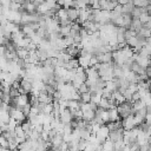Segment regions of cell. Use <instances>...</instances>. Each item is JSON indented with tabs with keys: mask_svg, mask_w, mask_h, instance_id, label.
<instances>
[{
	"mask_svg": "<svg viewBox=\"0 0 151 151\" xmlns=\"http://www.w3.org/2000/svg\"><path fill=\"white\" fill-rule=\"evenodd\" d=\"M138 151H139V150H138Z\"/></svg>",
	"mask_w": 151,
	"mask_h": 151,
	"instance_id": "obj_35",
	"label": "cell"
},
{
	"mask_svg": "<svg viewBox=\"0 0 151 151\" xmlns=\"http://www.w3.org/2000/svg\"><path fill=\"white\" fill-rule=\"evenodd\" d=\"M88 17H90V8H81L79 9V18H78V22H84L86 20H88Z\"/></svg>",
	"mask_w": 151,
	"mask_h": 151,
	"instance_id": "obj_9",
	"label": "cell"
},
{
	"mask_svg": "<svg viewBox=\"0 0 151 151\" xmlns=\"http://www.w3.org/2000/svg\"><path fill=\"white\" fill-rule=\"evenodd\" d=\"M131 71H133V72H134L136 74H138V76L146 73V68L142 67V66H140V65H138L136 61H133V63L131 64Z\"/></svg>",
	"mask_w": 151,
	"mask_h": 151,
	"instance_id": "obj_11",
	"label": "cell"
},
{
	"mask_svg": "<svg viewBox=\"0 0 151 151\" xmlns=\"http://www.w3.org/2000/svg\"><path fill=\"white\" fill-rule=\"evenodd\" d=\"M133 8H134L133 2H132V1H129L127 4H125V5H123V6H122L123 14H131V13H132V11H133Z\"/></svg>",
	"mask_w": 151,
	"mask_h": 151,
	"instance_id": "obj_15",
	"label": "cell"
},
{
	"mask_svg": "<svg viewBox=\"0 0 151 151\" xmlns=\"http://www.w3.org/2000/svg\"><path fill=\"white\" fill-rule=\"evenodd\" d=\"M107 112H109V120L110 122H116V120H119V114H118V111H117V109L116 107H113V109H109L107 110Z\"/></svg>",
	"mask_w": 151,
	"mask_h": 151,
	"instance_id": "obj_13",
	"label": "cell"
},
{
	"mask_svg": "<svg viewBox=\"0 0 151 151\" xmlns=\"http://www.w3.org/2000/svg\"><path fill=\"white\" fill-rule=\"evenodd\" d=\"M96 64H98V59H97L96 54H92L90 58V66H94Z\"/></svg>",
	"mask_w": 151,
	"mask_h": 151,
	"instance_id": "obj_28",
	"label": "cell"
},
{
	"mask_svg": "<svg viewBox=\"0 0 151 151\" xmlns=\"http://www.w3.org/2000/svg\"><path fill=\"white\" fill-rule=\"evenodd\" d=\"M129 1H131V0H117V2H118V5H125V4H127Z\"/></svg>",
	"mask_w": 151,
	"mask_h": 151,
	"instance_id": "obj_30",
	"label": "cell"
},
{
	"mask_svg": "<svg viewBox=\"0 0 151 151\" xmlns=\"http://www.w3.org/2000/svg\"><path fill=\"white\" fill-rule=\"evenodd\" d=\"M101 150L103 151H114V145L113 142H111L109 138L101 143Z\"/></svg>",
	"mask_w": 151,
	"mask_h": 151,
	"instance_id": "obj_14",
	"label": "cell"
},
{
	"mask_svg": "<svg viewBox=\"0 0 151 151\" xmlns=\"http://www.w3.org/2000/svg\"><path fill=\"white\" fill-rule=\"evenodd\" d=\"M66 9H67V19L72 22L77 21L78 18H79V9L74 8V7H68Z\"/></svg>",
	"mask_w": 151,
	"mask_h": 151,
	"instance_id": "obj_6",
	"label": "cell"
},
{
	"mask_svg": "<svg viewBox=\"0 0 151 151\" xmlns=\"http://www.w3.org/2000/svg\"><path fill=\"white\" fill-rule=\"evenodd\" d=\"M15 52H17V57L20 59H26L28 57V51L25 47H18Z\"/></svg>",
	"mask_w": 151,
	"mask_h": 151,
	"instance_id": "obj_17",
	"label": "cell"
},
{
	"mask_svg": "<svg viewBox=\"0 0 151 151\" xmlns=\"http://www.w3.org/2000/svg\"><path fill=\"white\" fill-rule=\"evenodd\" d=\"M123 132H124V129H118V130H113V131H110L109 133V139L111 142H118V140H122L123 139Z\"/></svg>",
	"mask_w": 151,
	"mask_h": 151,
	"instance_id": "obj_4",
	"label": "cell"
},
{
	"mask_svg": "<svg viewBox=\"0 0 151 151\" xmlns=\"http://www.w3.org/2000/svg\"><path fill=\"white\" fill-rule=\"evenodd\" d=\"M94 118V111L93 110H87L85 112H83V119L86 122H92Z\"/></svg>",
	"mask_w": 151,
	"mask_h": 151,
	"instance_id": "obj_19",
	"label": "cell"
},
{
	"mask_svg": "<svg viewBox=\"0 0 151 151\" xmlns=\"http://www.w3.org/2000/svg\"><path fill=\"white\" fill-rule=\"evenodd\" d=\"M138 19H139V20H140V22H142V24L144 25L145 22H147V21H149V20L151 19V17L149 15V13H147V12H143V13L140 14V17H139Z\"/></svg>",
	"mask_w": 151,
	"mask_h": 151,
	"instance_id": "obj_23",
	"label": "cell"
},
{
	"mask_svg": "<svg viewBox=\"0 0 151 151\" xmlns=\"http://www.w3.org/2000/svg\"><path fill=\"white\" fill-rule=\"evenodd\" d=\"M146 74H147V77L151 79V64L146 67Z\"/></svg>",
	"mask_w": 151,
	"mask_h": 151,
	"instance_id": "obj_29",
	"label": "cell"
},
{
	"mask_svg": "<svg viewBox=\"0 0 151 151\" xmlns=\"http://www.w3.org/2000/svg\"><path fill=\"white\" fill-rule=\"evenodd\" d=\"M100 99H101V96H99L97 93H91V103L98 105L99 101H100Z\"/></svg>",
	"mask_w": 151,
	"mask_h": 151,
	"instance_id": "obj_26",
	"label": "cell"
},
{
	"mask_svg": "<svg viewBox=\"0 0 151 151\" xmlns=\"http://www.w3.org/2000/svg\"><path fill=\"white\" fill-rule=\"evenodd\" d=\"M137 35L138 37H142V38H149L151 35V29L150 28H146L145 26H142V28L139 29V32H137Z\"/></svg>",
	"mask_w": 151,
	"mask_h": 151,
	"instance_id": "obj_18",
	"label": "cell"
},
{
	"mask_svg": "<svg viewBox=\"0 0 151 151\" xmlns=\"http://www.w3.org/2000/svg\"><path fill=\"white\" fill-rule=\"evenodd\" d=\"M122 126H123L124 130H131V129L136 127V124H134V120H133V114H130L126 118H123Z\"/></svg>",
	"mask_w": 151,
	"mask_h": 151,
	"instance_id": "obj_3",
	"label": "cell"
},
{
	"mask_svg": "<svg viewBox=\"0 0 151 151\" xmlns=\"http://www.w3.org/2000/svg\"><path fill=\"white\" fill-rule=\"evenodd\" d=\"M59 119H60V122H61V123L67 124V123H70V122L73 119V116H72V113H71V111H70L68 109H65L64 111H61V112H60Z\"/></svg>",
	"mask_w": 151,
	"mask_h": 151,
	"instance_id": "obj_7",
	"label": "cell"
},
{
	"mask_svg": "<svg viewBox=\"0 0 151 151\" xmlns=\"http://www.w3.org/2000/svg\"><path fill=\"white\" fill-rule=\"evenodd\" d=\"M142 13H143V12H142V8H140V7H134L133 11H132V13H131V17L134 18V19H138Z\"/></svg>",
	"mask_w": 151,
	"mask_h": 151,
	"instance_id": "obj_24",
	"label": "cell"
},
{
	"mask_svg": "<svg viewBox=\"0 0 151 151\" xmlns=\"http://www.w3.org/2000/svg\"><path fill=\"white\" fill-rule=\"evenodd\" d=\"M50 142H51V145H52L53 147H57V149H59V147H60V145L64 143V139H63V134H59V133H57L54 137H52V138L50 139Z\"/></svg>",
	"mask_w": 151,
	"mask_h": 151,
	"instance_id": "obj_8",
	"label": "cell"
},
{
	"mask_svg": "<svg viewBox=\"0 0 151 151\" xmlns=\"http://www.w3.org/2000/svg\"><path fill=\"white\" fill-rule=\"evenodd\" d=\"M134 5V7H146L149 5V0H131Z\"/></svg>",
	"mask_w": 151,
	"mask_h": 151,
	"instance_id": "obj_20",
	"label": "cell"
},
{
	"mask_svg": "<svg viewBox=\"0 0 151 151\" xmlns=\"http://www.w3.org/2000/svg\"><path fill=\"white\" fill-rule=\"evenodd\" d=\"M80 101L81 103H90L91 101V93L90 92H85L80 94Z\"/></svg>",
	"mask_w": 151,
	"mask_h": 151,
	"instance_id": "obj_22",
	"label": "cell"
},
{
	"mask_svg": "<svg viewBox=\"0 0 151 151\" xmlns=\"http://www.w3.org/2000/svg\"><path fill=\"white\" fill-rule=\"evenodd\" d=\"M65 151H70V150H68V149H67V150H65Z\"/></svg>",
	"mask_w": 151,
	"mask_h": 151,
	"instance_id": "obj_34",
	"label": "cell"
},
{
	"mask_svg": "<svg viewBox=\"0 0 151 151\" xmlns=\"http://www.w3.org/2000/svg\"><path fill=\"white\" fill-rule=\"evenodd\" d=\"M116 109H117L118 114H119L120 118H126L127 116L133 114V112H132V103L131 101L125 100V101H123L120 104H117Z\"/></svg>",
	"mask_w": 151,
	"mask_h": 151,
	"instance_id": "obj_1",
	"label": "cell"
},
{
	"mask_svg": "<svg viewBox=\"0 0 151 151\" xmlns=\"http://www.w3.org/2000/svg\"><path fill=\"white\" fill-rule=\"evenodd\" d=\"M149 90H150V92H151V83H150V87H149Z\"/></svg>",
	"mask_w": 151,
	"mask_h": 151,
	"instance_id": "obj_32",
	"label": "cell"
},
{
	"mask_svg": "<svg viewBox=\"0 0 151 151\" xmlns=\"http://www.w3.org/2000/svg\"><path fill=\"white\" fill-rule=\"evenodd\" d=\"M65 52L67 53V54H70L71 57H78L79 55V53H80V48L78 47V46H76V45H71V46H67L66 48H65Z\"/></svg>",
	"mask_w": 151,
	"mask_h": 151,
	"instance_id": "obj_10",
	"label": "cell"
},
{
	"mask_svg": "<svg viewBox=\"0 0 151 151\" xmlns=\"http://www.w3.org/2000/svg\"><path fill=\"white\" fill-rule=\"evenodd\" d=\"M98 63H111L112 61V52H99L96 53Z\"/></svg>",
	"mask_w": 151,
	"mask_h": 151,
	"instance_id": "obj_5",
	"label": "cell"
},
{
	"mask_svg": "<svg viewBox=\"0 0 151 151\" xmlns=\"http://www.w3.org/2000/svg\"><path fill=\"white\" fill-rule=\"evenodd\" d=\"M58 20H64V19H67V9L66 8H59L54 15Z\"/></svg>",
	"mask_w": 151,
	"mask_h": 151,
	"instance_id": "obj_16",
	"label": "cell"
},
{
	"mask_svg": "<svg viewBox=\"0 0 151 151\" xmlns=\"http://www.w3.org/2000/svg\"><path fill=\"white\" fill-rule=\"evenodd\" d=\"M17 151H24V150H20V149H18V150H17Z\"/></svg>",
	"mask_w": 151,
	"mask_h": 151,
	"instance_id": "obj_33",
	"label": "cell"
},
{
	"mask_svg": "<svg viewBox=\"0 0 151 151\" xmlns=\"http://www.w3.org/2000/svg\"><path fill=\"white\" fill-rule=\"evenodd\" d=\"M109 133H110V130H109V127L106 126V124H103V125H100L99 130H98V131H97L94 134H96V137H97L98 142L101 144L104 140H106V139H107V137H109Z\"/></svg>",
	"mask_w": 151,
	"mask_h": 151,
	"instance_id": "obj_2",
	"label": "cell"
},
{
	"mask_svg": "<svg viewBox=\"0 0 151 151\" xmlns=\"http://www.w3.org/2000/svg\"><path fill=\"white\" fill-rule=\"evenodd\" d=\"M142 26H143V24L140 22V20L139 19H134V18H132V21H131V25H130V29H132V31H134L136 33L137 32H139V29L142 28Z\"/></svg>",
	"mask_w": 151,
	"mask_h": 151,
	"instance_id": "obj_12",
	"label": "cell"
},
{
	"mask_svg": "<svg viewBox=\"0 0 151 151\" xmlns=\"http://www.w3.org/2000/svg\"><path fill=\"white\" fill-rule=\"evenodd\" d=\"M2 151H12V150H9V149H2Z\"/></svg>",
	"mask_w": 151,
	"mask_h": 151,
	"instance_id": "obj_31",
	"label": "cell"
},
{
	"mask_svg": "<svg viewBox=\"0 0 151 151\" xmlns=\"http://www.w3.org/2000/svg\"><path fill=\"white\" fill-rule=\"evenodd\" d=\"M59 32H60V34H61L63 37L68 35V34H70V32H71V25H67V26H60Z\"/></svg>",
	"mask_w": 151,
	"mask_h": 151,
	"instance_id": "obj_21",
	"label": "cell"
},
{
	"mask_svg": "<svg viewBox=\"0 0 151 151\" xmlns=\"http://www.w3.org/2000/svg\"><path fill=\"white\" fill-rule=\"evenodd\" d=\"M57 2H58V5L63 6L64 8H68V7H71L72 0H57Z\"/></svg>",
	"mask_w": 151,
	"mask_h": 151,
	"instance_id": "obj_27",
	"label": "cell"
},
{
	"mask_svg": "<svg viewBox=\"0 0 151 151\" xmlns=\"http://www.w3.org/2000/svg\"><path fill=\"white\" fill-rule=\"evenodd\" d=\"M77 91L81 94V93H85V92H88V86L86 85V83L84 81V83H81L80 85H79V87L77 88Z\"/></svg>",
	"mask_w": 151,
	"mask_h": 151,
	"instance_id": "obj_25",
	"label": "cell"
}]
</instances>
